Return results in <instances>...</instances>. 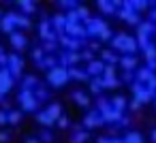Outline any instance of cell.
Returning a JSON list of instances; mask_svg holds the SVG:
<instances>
[{"label":"cell","instance_id":"6da1fadb","mask_svg":"<svg viewBox=\"0 0 156 143\" xmlns=\"http://www.w3.org/2000/svg\"><path fill=\"white\" fill-rule=\"evenodd\" d=\"M111 47L115 51H124V56H135V51L139 49V43H137L135 37H128V34L120 32L111 39Z\"/></svg>","mask_w":156,"mask_h":143},{"label":"cell","instance_id":"7a4b0ae2","mask_svg":"<svg viewBox=\"0 0 156 143\" xmlns=\"http://www.w3.org/2000/svg\"><path fill=\"white\" fill-rule=\"evenodd\" d=\"M96 107H98V113L103 115V120L105 122H109V124H115V122H122V113L120 111H115L113 107H111V100H105V98H98V103H96Z\"/></svg>","mask_w":156,"mask_h":143},{"label":"cell","instance_id":"3957f363","mask_svg":"<svg viewBox=\"0 0 156 143\" xmlns=\"http://www.w3.org/2000/svg\"><path fill=\"white\" fill-rule=\"evenodd\" d=\"M152 32H156V26L152 24V22H141L139 26H137V43H139V47L141 49H147L152 43H150V34Z\"/></svg>","mask_w":156,"mask_h":143},{"label":"cell","instance_id":"277c9868","mask_svg":"<svg viewBox=\"0 0 156 143\" xmlns=\"http://www.w3.org/2000/svg\"><path fill=\"white\" fill-rule=\"evenodd\" d=\"M69 81V68L66 66H56L51 71H47V83L54 88H62Z\"/></svg>","mask_w":156,"mask_h":143},{"label":"cell","instance_id":"5b68a950","mask_svg":"<svg viewBox=\"0 0 156 143\" xmlns=\"http://www.w3.org/2000/svg\"><path fill=\"white\" fill-rule=\"evenodd\" d=\"M118 15H120L126 24H130V26H139V24H141L139 13L133 9V0H124V7L118 11Z\"/></svg>","mask_w":156,"mask_h":143},{"label":"cell","instance_id":"8992f818","mask_svg":"<svg viewBox=\"0 0 156 143\" xmlns=\"http://www.w3.org/2000/svg\"><path fill=\"white\" fill-rule=\"evenodd\" d=\"M83 26H86L88 37H101L105 30H109V26H107L101 17H90V19H86V22H83Z\"/></svg>","mask_w":156,"mask_h":143},{"label":"cell","instance_id":"52a82bcc","mask_svg":"<svg viewBox=\"0 0 156 143\" xmlns=\"http://www.w3.org/2000/svg\"><path fill=\"white\" fill-rule=\"evenodd\" d=\"M130 90H133V96H135V100H139L141 105L143 103H150L152 98H154V94L143 85V83H139V81H133V85H130Z\"/></svg>","mask_w":156,"mask_h":143},{"label":"cell","instance_id":"ba28073f","mask_svg":"<svg viewBox=\"0 0 156 143\" xmlns=\"http://www.w3.org/2000/svg\"><path fill=\"white\" fill-rule=\"evenodd\" d=\"M13 83H15V77L11 75V71H9V66L7 68H0V94H9V90L13 88Z\"/></svg>","mask_w":156,"mask_h":143},{"label":"cell","instance_id":"9c48e42d","mask_svg":"<svg viewBox=\"0 0 156 143\" xmlns=\"http://www.w3.org/2000/svg\"><path fill=\"white\" fill-rule=\"evenodd\" d=\"M0 30L7 32L9 37L15 32V13H5L0 17Z\"/></svg>","mask_w":156,"mask_h":143},{"label":"cell","instance_id":"30bf717a","mask_svg":"<svg viewBox=\"0 0 156 143\" xmlns=\"http://www.w3.org/2000/svg\"><path fill=\"white\" fill-rule=\"evenodd\" d=\"M9 71H11L13 77H20V75H22V71H24V60H22L17 54H11V56H9Z\"/></svg>","mask_w":156,"mask_h":143},{"label":"cell","instance_id":"8fae6325","mask_svg":"<svg viewBox=\"0 0 156 143\" xmlns=\"http://www.w3.org/2000/svg\"><path fill=\"white\" fill-rule=\"evenodd\" d=\"M101 124H105V120H103V115H101L98 111H90V113L83 117V126H86V128H98Z\"/></svg>","mask_w":156,"mask_h":143},{"label":"cell","instance_id":"7c38bea8","mask_svg":"<svg viewBox=\"0 0 156 143\" xmlns=\"http://www.w3.org/2000/svg\"><path fill=\"white\" fill-rule=\"evenodd\" d=\"M64 34H69L71 39H86L88 32H86V26L83 24H73V26H66Z\"/></svg>","mask_w":156,"mask_h":143},{"label":"cell","instance_id":"4fadbf2b","mask_svg":"<svg viewBox=\"0 0 156 143\" xmlns=\"http://www.w3.org/2000/svg\"><path fill=\"white\" fill-rule=\"evenodd\" d=\"M105 66H107V64H103L101 60H92V62L88 64V75H90V77H103Z\"/></svg>","mask_w":156,"mask_h":143},{"label":"cell","instance_id":"5bb4252c","mask_svg":"<svg viewBox=\"0 0 156 143\" xmlns=\"http://www.w3.org/2000/svg\"><path fill=\"white\" fill-rule=\"evenodd\" d=\"M26 43H28V39H26L22 32H13V34H11V45H13V49L22 51V49H26Z\"/></svg>","mask_w":156,"mask_h":143},{"label":"cell","instance_id":"9a60e30c","mask_svg":"<svg viewBox=\"0 0 156 143\" xmlns=\"http://www.w3.org/2000/svg\"><path fill=\"white\" fill-rule=\"evenodd\" d=\"M69 79H75V81H88L90 75H88V71H79V68L71 66V68H69Z\"/></svg>","mask_w":156,"mask_h":143},{"label":"cell","instance_id":"2e32d148","mask_svg":"<svg viewBox=\"0 0 156 143\" xmlns=\"http://www.w3.org/2000/svg\"><path fill=\"white\" fill-rule=\"evenodd\" d=\"M51 26H54V28H56L58 32L66 30V15H62V13L54 15V17H51Z\"/></svg>","mask_w":156,"mask_h":143},{"label":"cell","instance_id":"e0dca14e","mask_svg":"<svg viewBox=\"0 0 156 143\" xmlns=\"http://www.w3.org/2000/svg\"><path fill=\"white\" fill-rule=\"evenodd\" d=\"M120 66L124 71H133V68H137V58L135 56H122L120 58Z\"/></svg>","mask_w":156,"mask_h":143},{"label":"cell","instance_id":"ac0fdd59","mask_svg":"<svg viewBox=\"0 0 156 143\" xmlns=\"http://www.w3.org/2000/svg\"><path fill=\"white\" fill-rule=\"evenodd\" d=\"M58 62H60V60H56L54 56H45V60H43V62H37V66H39V68H47V71H51V68L60 66Z\"/></svg>","mask_w":156,"mask_h":143},{"label":"cell","instance_id":"d6986e66","mask_svg":"<svg viewBox=\"0 0 156 143\" xmlns=\"http://www.w3.org/2000/svg\"><path fill=\"white\" fill-rule=\"evenodd\" d=\"M152 77H154V73H152L147 66H143V68H139V71H137V81H139V83H143V85H145Z\"/></svg>","mask_w":156,"mask_h":143},{"label":"cell","instance_id":"ffe728a7","mask_svg":"<svg viewBox=\"0 0 156 143\" xmlns=\"http://www.w3.org/2000/svg\"><path fill=\"white\" fill-rule=\"evenodd\" d=\"M37 122L39 124H43V126H54L56 124V120L47 113V111H41V113H37Z\"/></svg>","mask_w":156,"mask_h":143},{"label":"cell","instance_id":"44dd1931","mask_svg":"<svg viewBox=\"0 0 156 143\" xmlns=\"http://www.w3.org/2000/svg\"><path fill=\"white\" fill-rule=\"evenodd\" d=\"M73 100H75L79 107H90V98H88V94H83V92H73Z\"/></svg>","mask_w":156,"mask_h":143},{"label":"cell","instance_id":"7402d4cb","mask_svg":"<svg viewBox=\"0 0 156 143\" xmlns=\"http://www.w3.org/2000/svg\"><path fill=\"white\" fill-rule=\"evenodd\" d=\"M15 26H17V28H24V30H28V28H32V24H30V19H28L26 15H20V13H15Z\"/></svg>","mask_w":156,"mask_h":143},{"label":"cell","instance_id":"603a6c76","mask_svg":"<svg viewBox=\"0 0 156 143\" xmlns=\"http://www.w3.org/2000/svg\"><path fill=\"white\" fill-rule=\"evenodd\" d=\"M111 107L122 113V111L126 109V98H124V96H113V98H111Z\"/></svg>","mask_w":156,"mask_h":143},{"label":"cell","instance_id":"cb8c5ba5","mask_svg":"<svg viewBox=\"0 0 156 143\" xmlns=\"http://www.w3.org/2000/svg\"><path fill=\"white\" fill-rule=\"evenodd\" d=\"M39 107V100H37V96H30L28 100H24L22 103V111H34Z\"/></svg>","mask_w":156,"mask_h":143},{"label":"cell","instance_id":"d4e9b609","mask_svg":"<svg viewBox=\"0 0 156 143\" xmlns=\"http://www.w3.org/2000/svg\"><path fill=\"white\" fill-rule=\"evenodd\" d=\"M124 143H143V137H141V132H135V130H130V132H126V137H124Z\"/></svg>","mask_w":156,"mask_h":143},{"label":"cell","instance_id":"484cf974","mask_svg":"<svg viewBox=\"0 0 156 143\" xmlns=\"http://www.w3.org/2000/svg\"><path fill=\"white\" fill-rule=\"evenodd\" d=\"M98 9L103 11V13H113L115 11V2H109V0H98Z\"/></svg>","mask_w":156,"mask_h":143},{"label":"cell","instance_id":"4316f807","mask_svg":"<svg viewBox=\"0 0 156 143\" xmlns=\"http://www.w3.org/2000/svg\"><path fill=\"white\" fill-rule=\"evenodd\" d=\"M45 111H47V113H49V115H51V117H54L56 122H58V120L62 117V115H60V113H62V109H60V105H58V103H54V105H49V107H47Z\"/></svg>","mask_w":156,"mask_h":143},{"label":"cell","instance_id":"83f0119b","mask_svg":"<svg viewBox=\"0 0 156 143\" xmlns=\"http://www.w3.org/2000/svg\"><path fill=\"white\" fill-rule=\"evenodd\" d=\"M17 5L22 7V11H24V13H30V15L37 11V5H34V2H28V0H20Z\"/></svg>","mask_w":156,"mask_h":143},{"label":"cell","instance_id":"f1b7e54d","mask_svg":"<svg viewBox=\"0 0 156 143\" xmlns=\"http://www.w3.org/2000/svg\"><path fill=\"white\" fill-rule=\"evenodd\" d=\"M143 54H145V60L147 62H156V43H152L147 49H143Z\"/></svg>","mask_w":156,"mask_h":143},{"label":"cell","instance_id":"f546056e","mask_svg":"<svg viewBox=\"0 0 156 143\" xmlns=\"http://www.w3.org/2000/svg\"><path fill=\"white\" fill-rule=\"evenodd\" d=\"M73 24H81V19H79V15H77L75 9L66 13V26H73Z\"/></svg>","mask_w":156,"mask_h":143},{"label":"cell","instance_id":"4dcf8cb0","mask_svg":"<svg viewBox=\"0 0 156 143\" xmlns=\"http://www.w3.org/2000/svg\"><path fill=\"white\" fill-rule=\"evenodd\" d=\"M101 56H103V60H105L107 64H115V62H120V58H115V54H113V51H109V49H105Z\"/></svg>","mask_w":156,"mask_h":143},{"label":"cell","instance_id":"1f68e13d","mask_svg":"<svg viewBox=\"0 0 156 143\" xmlns=\"http://www.w3.org/2000/svg\"><path fill=\"white\" fill-rule=\"evenodd\" d=\"M101 83H103V88H118L120 85V81L115 77H101Z\"/></svg>","mask_w":156,"mask_h":143},{"label":"cell","instance_id":"d6a6232c","mask_svg":"<svg viewBox=\"0 0 156 143\" xmlns=\"http://www.w3.org/2000/svg\"><path fill=\"white\" fill-rule=\"evenodd\" d=\"M64 54H66V64H77L81 60V54L77 51H64Z\"/></svg>","mask_w":156,"mask_h":143},{"label":"cell","instance_id":"836d02e7","mask_svg":"<svg viewBox=\"0 0 156 143\" xmlns=\"http://www.w3.org/2000/svg\"><path fill=\"white\" fill-rule=\"evenodd\" d=\"M39 85V81H37V77H32V75H28L26 79H24V88L22 90H32V88H37Z\"/></svg>","mask_w":156,"mask_h":143},{"label":"cell","instance_id":"e575fe53","mask_svg":"<svg viewBox=\"0 0 156 143\" xmlns=\"http://www.w3.org/2000/svg\"><path fill=\"white\" fill-rule=\"evenodd\" d=\"M103 90V83H101V77H94L92 81H90V92L92 94H98Z\"/></svg>","mask_w":156,"mask_h":143},{"label":"cell","instance_id":"d590c367","mask_svg":"<svg viewBox=\"0 0 156 143\" xmlns=\"http://www.w3.org/2000/svg\"><path fill=\"white\" fill-rule=\"evenodd\" d=\"M88 137H90V134H88L86 130H77V132L73 134V143H86Z\"/></svg>","mask_w":156,"mask_h":143},{"label":"cell","instance_id":"8d00e7d4","mask_svg":"<svg viewBox=\"0 0 156 143\" xmlns=\"http://www.w3.org/2000/svg\"><path fill=\"white\" fill-rule=\"evenodd\" d=\"M75 11H77V15H79V19H83V22H86V19H90V11H88V7H83V5H79V7H77Z\"/></svg>","mask_w":156,"mask_h":143},{"label":"cell","instance_id":"74e56055","mask_svg":"<svg viewBox=\"0 0 156 143\" xmlns=\"http://www.w3.org/2000/svg\"><path fill=\"white\" fill-rule=\"evenodd\" d=\"M71 43H73V39H71L69 34H60V37H58V45H62V47H66V49H69V47H71Z\"/></svg>","mask_w":156,"mask_h":143},{"label":"cell","instance_id":"f35d334b","mask_svg":"<svg viewBox=\"0 0 156 143\" xmlns=\"http://www.w3.org/2000/svg\"><path fill=\"white\" fill-rule=\"evenodd\" d=\"M147 7H150V5L145 2V0H133V9H135L137 13H139V11H145Z\"/></svg>","mask_w":156,"mask_h":143},{"label":"cell","instance_id":"ab89813d","mask_svg":"<svg viewBox=\"0 0 156 143\" xmlns=\"http://www.w3.org/2000/svg\"><path fill=\"white\" fill-rule=\"evenodd\" d=\"M22 120V111H9V124H17Z\"/></svg>","mask_w":156,"mask_h":143},{"label":"cell","instance_id":"60d3db41","mask_svg":"<svg viewBox=\"0 0 156 143\" xmlns=\"http://www.w3.org/2000/svg\"><path fill=\"white\" fill-rule=\"evenodd\" d=\"M43 49H45V51H47V54L51 56V54H54V51L58 49V43H54V41H47V43L43 45Z\"/></svg>","mask_w":156,"mask_h":143},{"label":"cell","instance_id":"b9f144b4","mask_svg":"<svg viewBox=\"0 0 156 143\" xmlns=\"http://www.w3.org/2000/svg\"><path fill=\"white\" fill-rule=\"evenodd\" d=\"M43 54H45V49H34V51H32V58H34L37 62H43V60H45Z\"/></svg>","mask_w":156,"mask_h":143},{"label":"cell","instance_id":"7bdbcfd3","mask_svg":"<svg viewBox=\"0 0 156 143\" xmlns=\"http://www.w3.org/2000/svg\"><path fill=\"white\" fill-rule=\"evenodd\" d=\"M145 88H147V90H150V92H152V94L156 96V75H154V77H152V79H150L147 83H145Z\"/></svg>","mask_w":156,"mask_h":143},{"label":"cell","instance_id":"ee69618b","mask_svg":"<svg viewBox=\"0 0 156 143\" xmlns=\"http://www.w3.org/2000/svg\"><path fill=\"white\" fill-rule=\"evenodd\" d=\"M103 77H115V68H113V64H107V66H105Z\"/></svg>","mask_w":156,"mask_h":143},{"label":"cell","instance_id":"f6af8a7d","mask_svg":"<svg viewBox=\"0 0 156 143\" xmlns=\"http://www.w3.org/2000/svg\"><path fill=\"white\" fill-rule=\"evenodd\" d=\"M81 58H83V60H86V62H88V64H90V62H92V60H94V54H92V51H90V49H86V51H81Z\"/></svg>","mask_w":156,"mask_h":143},{"label":"cell","instance_id":"bcb514c9","mask_svg":"<svg viewBox=\"0 0 156 143\" xmlns=\"http://www.w3.org/2000/svg\"><path fill=\"white\" fill-rule=\"evenodd\" d=\"M9 124V111H0V126Z\"/></svg>","mask_w":156,"mask_h":143},{"label":"cell","instance_id":"7dc6e473","mask_svg":"<svg viewBox=\"0 0 156 143\" xmlns=\"http://www.w3.org/2000/svg\"><path fill=\"white\" fill-rule=\"evenodd\" d=\"M34 96H37V100H43V98H45V96H47V92H45V90H43V88H39V90H37V92H34Z\"/></svg>","mask_w":156,"mask_h":143},{"label":"cell","instance_id":"c3c4849f","mask_svg":"<svg viewBox=\"0 0 156 143\" xmlns=\"http://www.w3.org/2000/svg\"><path fill=\"white\" fill-rule=\"evenodd\" d=\"M56 124H58L60 128H69V120H66V117H60V120H58Z\"/></svg>","mask_w":156,"mask_h":143},{"label":"cell","instance_id":"681fc988","mask_svg":"<svg viewBox=\"0 0 156 143\" xmlns=\"http://www.w3.org/2000/svg\"><path fill=\"white\" fill-rule=\"evenodd\" d=\"M122 79H124V81H133V71H124Z\"/></svg>","mask_w":156,"mask_h":143},{"label":"cell","instance_id":"f907efd6","mask_svg":"<svg viewBox=\"0 0 156 143\" xmlns=\"http://www.w3.org/2000/svg\"><path fill=\"white\" fill-rule=\"evenodd\" d=\"M7 141H9V132L2 130V132H0V143H7Z\"/></svg>","mask_w":156,"mask_h":143},{"label":"cell","instance_id":"816d5d0a","mask_svg":"<svg viewBox=\"0 0 156 143\" xmlns=\"http://www.w3.org/2000/svg\"><path fill=\"white\" fill-rule=\"evenodd\" d=\"M139 107H141V103H139V100H135V98H133V103H130V109H133V111H137V109H139Z\"/></svg>","mask_w":156,"mask_h":143},{"label":"cell","instance_id":"f5cc1de1","mask_svg":"<svg viewBox=\"0 0 156 143\" xmlns=\"http://www.w3.org/2000/svg\"><path fill=\"white\" fill-rule=\"evenodd\" d=\"M41 139H43V141H51V134H49V132H47V130H45V132H43V134H41Z\"/></svg>","mask_w":156,"mask_h":143},{"label":"cell","instance_id":"db71d44e","mask_svg":"<svg viewBox=\"0 0 156 143\" xmlns=\"http://www.w3.org/2000/svg\"><path fill=\"white\" fill-rule=\"evenodd\" d=\"M96 143H111V139H107V137H101Z\"/></svg>","mask_w":156,"mask_h":143},{"label":"cell","instance_id":"11a10c76","mask_svg":"<svg viewBox=\"0 0 156 143\" xmlns=\"http://www.w3.org/2000/svg\"><path fill=\"white\" fill-rule=\"evenodd\" d=\"M98 49V43H90V51H96Z\"/></svg>","mask_w":156,"mask_h":143},{"label":"cell","instance_id":"9f6ffc18","mask_svg":"<svg viewBox=\"0 0 156 143\" xmlns=\"http://www.w3.org/2000/svg\"><path fill=\"white\" fill-rule=\"evenodd\" d=\"M150 17H152V22H156V9H152V13H150Z\"/></svg>","mask_w":156,"mask_h":143},{"label":"cell","instance_id":"6f0895ef","mask_svg":"<svg viewBox=\"0 0 156 143\" xmlns=\"http://www.w3.org/2000/svg\"><path fill=\"white\" fill-rule=\"evenodd\" d=\"M152 141H154V143H156V128H154V130H152Z\"/></svg>","mask_w":156,"mask_h":143},{"label":"cell","instance_id":"680465c9","mask_svg":"<svg viewBox=\"0 0 156 143\" xmlns=\"http://www.w3.org/2000/svg\"><path fill=\"white\" fill-rule=\"evenodd\" d=\"M26 143H39V141H37V139H28Z\"/></svg>","mask_w":156,"mask_h":143},{"label":"cell","instance_id":"91938a15","mask_svg":"<svg viewBox=\"0 0 156 143\" xmlns=\"http://www.w3.org/2000/svg\"><path fill=\"white\" fill-rule=\"evenodd\" d=\"M0 103H5V96H2V94H0Z\"/></svg>","mask_w":156,"mask_h":143},{"label":"cell","instance_id":"94428289","mask_svg":"<svg viewBox=\"0 0 156 143\" xmlns=\"http://www.w3.org/2000/svg\"><path fill=\"white\" fill-rule=\"evenodd\" d=\"M2 54H5V51H2V47H0V56H2Z\"/></svg>","mask_w":156,"mask_h":143},{"label":"cell","instance_id":"6125c7cd","mask_svg":"<svg viewBox=\"0 0 156 143\" xmlns=\"http://www.w3.org/2000/svg\"><path fill=\"white\" fill-rule=\"evenodd\" d=\"M0 17H2V13H0Z\"/></svg>","mask_w":156,"mask_h":143}]
</instances>
